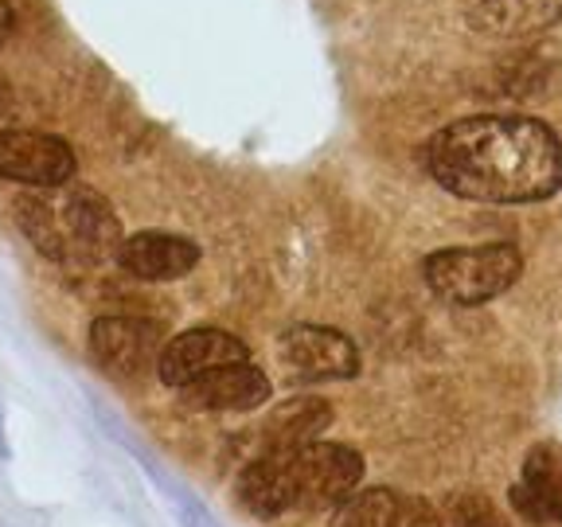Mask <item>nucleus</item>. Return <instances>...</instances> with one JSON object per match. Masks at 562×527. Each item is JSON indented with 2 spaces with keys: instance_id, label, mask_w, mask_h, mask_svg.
Wrapping results in <instances>:
<instances>
[{
  "instance_id": "obj_11",
  "label": "nucleus",
  "mask_w": 562,
  "mask_h": 527,
  "mask_svg": "<svg viewBox=\"0 0 562 527\" xmlns=\"http://www.w3.org/2000/svg\"><path fill=\"white\" fill-rule=\"evenodd\" d=\"M235 496L250 516L273 519L281 512L297 508L293 504V469L290 453H258L250 466L238 473Z\"/></svg>"
},
{
  "instance_id": "obj_14",
  "label": "nucleus",
  "mask_w": 562,
  "mask_h": 527,
  "mask_svg": "<svg viewBox=\"0 0 562 527\" xmlns=\"http://www.w3.org/2000/svg\"><path fill=\"white\" fill-rule=\"evenodd\" d=\"M12 220H16L20 235L47 258V262H70L75 258V243L67 235V223H63L59 208L44 200V195L24 192L12 203Z\"/></svg>"
},
{
  "instance_id": "obj_3",
  "label": "nucleus",
  "mask_w": 562,
  "mask_h": 527,
  "mask_svg": "<svg viewBox=\"0 0 562 527\" xmlns=\"http://www.w3.org/2000/svg\"><path fill=\"white\" fill-rule=\"evenodd\" d=\"M290 469L301 512H336L363 481V457L340 441H308L290 453Z\"/></svg>"
},
{
  "instance_id": "obj_16",
  "label": "nucleus",
  "mask_w": 562,
  "mask_h": 527,
  "mask_svg": "<svg viewBox=\"0 0 562 527\" xmlns=\"http://www.w3.org/2000/svg\"><path fill=\"white\" fill-rule=\"evenodd\" d=\"M403 496L391 489H356L333 512V527H398Z\"/></svg>"
},
{
  "instance_id": "obj_8",
  "label": "nucleus",
  "mask_w": 562,
  "mask_h": 527,
  "mask_svg": "<svg viewBox=\"0 0 562 527\" xmlns=\"http://www.w3.org/2000/svg\"><path fill=\"white\" fill-rule=\"evenodd\" d=\"M63 223H67V235L75 243V255H82L87 262H102V258H117L125 235L117 211L110 208L102 192L94 188H70L63 192L59 208Z\"/></svg>"
},
{
  "instance_id": "obj_13",
  "label": "nucleus",
  "mask_w": 562,
  "mask_h": 527,
  "mask_svg": "<svg viewBox=\"0 0 562 527\" xmlns=\"http://www.w3.org/2000/svg\"><path fill=\"white\" fill-rule=\"evenodd\" d=\"M554 469L559 466L551 461V449H536V453L527 457L524 476H519V484L508 496L512 508L527 524H539V527L562 524V481Z\"/></svg>"
},
{
  "instance_id": "obj_18",
  "label": "nucleus",
  "mask_w": 562,
  "mask_h": 527,
  "mask_svg": "<svg viewBox=\"0 0 562 527\" xmlns=\"http://www.w3.org/2000/svg\"><path fill=\"white\" fill-rule=\"evenodd\" d=\"M398 527H441V516L426 496H403L398 508Z\"/></svg>"
},
{
  "instance_id": "obj_12",
  "label": "nucleus",
  "mask_w": 562,
  "mask_h": 527,
  "mask_svg": "<svg viewBox=\"0 0 562 527\" xmlns=\"http://www.w3.org/2000/svg\"><path fill=\"white\" fill-rule=\"evenodd\" d=\"M469 16L496 40H527L562 20V0H469Z\"/></svg>"
},
{
  "instance_id": "obj_15",
  "label": "nucleus",
  "mask_w": 562,
  "mask_h": 527,
  "mask_svg": "<svg viewBox=\"0 0 562 527\" xmlns=\"http://www.w3.org/2000/svg\"><path fill=\"white\" fill-rule=\"evenodd\" d=\"M328 403L321 399H293L281 411L270 414L262 430V453H297L301 446L321 438V430L328 426Z\"/></svg>"
},
{
  "instance_id": "obj_7",
  "label": "nucleus",
  "mask_w": 562,
  "mask_h": 527,
  "mask_svg": "<svg viewBox=\"0 0 562 527\" xmlns=\"http://www.w3.org/2000/svg\"><path fill=\"white\" fill-rule=\"evenodd\" d=\"M250 360V348L238 340L235 333H223V328H188V333L172 336L165 344L157 360V379L172 391L195 383V379L211 375V371L231 368V363Z\"/></svg>"
},
{
  "instance_id": "obj_10",
  "label": "nucleus",
  "mask_w": 562,
  "mask_h": 527,
  "mask_svg": "<svg viewBox=\"0 0 562 527\" xmlns=\"http://www.w3.org/2000/svg\"><path fill=\"white\" fill-rule=\"evenodd\" d=\"M200 246L168 231H137L117 250V266L137 281H176L195 270Z\"/></svg>"
},
{
  "instance_id": "obj_1",
  "label": "nucleus",
  "mask_w": 562,
  "mask_h": 527,
  "mask_svg": "<svg viewBox=\"0 0 562 527\" xmlns=\"http://www.w3.org/2000/svg\"><path fill=\"white\" fill-rule=\"evenodd\" d=\"M426 168L461 200L543 203L562 192V137L536 117H461L430 137Z\"/></svg>"
},
{
  "instance_id": "obj_9",
  "label": "nucleus",
  "mask_w": 562,
  "mask_h": 527,
  "mask_svg": "<svg viewBox=\"0 0 562 527\" xmlns=\"http://www.w3.org/2000/svg\"><path fill=\"white\" fill-rule=\"evenodd\" d=\"M270 379L255 363H231V368L211 371L195 383L180 386V406L195 414H227V411H255L270 403Z\"/></svg>"
},
{
  "instance_id": "obj_20",
  "label": "nucleus",
  "mask_w": 562,
  "mask_h": 527,
  "mask_svg": "<svg viewBox=\"0 0 562 527\" xmlns=\"http://www.w3.org/2000/svg\"><path fill=\"white\" fill-rule=\"evenodd\" d=\"M9 79H4V75H0V114H4V110H9Z\"/></svg>"
},
{
  "instance_id": "obj_4",
  "label": "nucleus",
  "mask_w": 562,
  "mask_h": 527,
  "mask_svg": "<svg viewBox=\"0 0 562 527\" xmlns=\"http://www.w3.org/2000/svg\"><path fill=\"white\" fill-rule=\"evenodd\" d=\"M90 360L114 379H133L157 368L165 351V328L145 316H98L87 333Z\"/></svg>"
},
{
  "instance_id": "obj_19",
  "label": "nucleus",
  "mask_w": 562,
  "mask_h": 527,
  "mask_svg": "<svg viewBox=\"0 0 562 527\" xmlns=\"http://www.w3.org/2000/svg\"><path fill=\"white\" fill-rule=\"evenodd\" d=\"M12 27H16V12H12L9 0H0V44L12 35Z\"/></svg>"
},
{
  "instance_id": "obj_5",
  "label": "nucleus",
  "mask_w": 562,
  "mask_h": 527,
  "mask_svg": "<svg viewBox=\"0 0 562 527\" xmlns=\"http://www.w3.org/2000/svg\"><path fill=\"white\" fill-rule=\"evenodd\" d=\"M281 363L301 383H333L360 375V348L328 325H290L278 340Z\"/></svg>"
},
{
  "instance_id": "obj_17",
  "label": "nucleus",
  "mask_w": 562,
  "mask_h": 527,
  "mask_svg": "<svg viewBox=\"0 0 562 527\" xmlns=\"http://www.w3.org/2000/svg\"><path fill=\"white\" fill-rule=\"evenodd\" d=\"M449 527H512V519L501 512V504L484 492H461L446 508Z\"/></svg>"
},
{
  "instance_id": "obj_2",
  "label": "nucleus",
  "mask_w": 562,
  "mask_h": 527,
  "mask_svg": "<svg viewBox=\"0 0 562 527\" xmlns=\"http://www.w3.org/2000/svg\"><path fill=\"white\" fill-rule=\"evenodd\" d=\"M524 273V258L512 243L484 246H446L422 262V278L441 301L461 309L488 305L516 285Z\"/></svg>"
},
{
  "instance_id": "obj_6",
  "label": "nucleus",
  "mask_w": 562,
  "mask_h": 527,
  "mask_svg": "<svg viewBox=\"0 0 562 527\" xmlns=\"http://www.w3.org/2000/svg\"><path fill=\"white\" fill-rule=\"evenodd\" d=\"M75 149L44 130H0V180L27 188H67L75 180Z\"/></svg>"
}]
</instances>
